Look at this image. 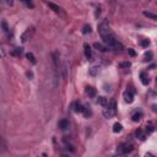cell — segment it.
Wrapping results in <instances>:
<instances>
[{
	"instance_id": "1",
	"label": "cell",
	"mask_w": 157,
	"mask_h": 157,
	"mask_svg": "<svg viewBox=\"0 0 157 157\" xmlns=\"http://www.w3.org/2000/svg\"><path fill=\"white\" fill-rule=\"evenodd\" d=\"M98 33H100L103 42L108 47H111L112 49H115V51H122L123 49V44L120 42H118V39H115V36L112 32L108 22L106 20H103L98 25Z\"/></svg>"
},
{
	"instance_id": "2",
	"label": "cell",
	"mask_w": 157,
	"mask_h": 157,
	"mask_svg": "<svg viewBox=\"0 0 157 157\" xmlns=\"http://www.w3.org/2000/svg\"><path fill=\"white\" fill-rule=\"evenodd\" d=\"M103 115H104V118L107 119H111L113 118L114 115H115V112H117V103H115L114 100L109 101L108 104H107L106 107H103Z\"/></svg>"
},
{
	"instance_id": "3",
	"label": "cell",
	"mask_w": 157,
	"mask_h": 157,
	"mask_svg": "<svg viewBox=\"0 0 157 157\" xmlns=\"http://www.w3.org/2000/svg\"><path fill=\"white\" fill-rule=\"evenodd\" d=\"M133 145L131 144H128V143H123V144H120L119 146H118V148H117V152L119 153V155H127V153H129V152H131L133 151Z\"/></svg>"
},
{
	"instance_id": "4",
	"label": "cell",
	"mask_w": 157,
	"mask_h": 157,
	"mask_svg": "<svg viewBox=\"0 0 157 157\" xmlns=\"http://www.w3.org/2000/svg\"><path fill=\"white\" fill-rule=\"evenodd\" d=\"M123 97H124V101H125L127 103H133V102H134V98H135L134 90L128 88V90L125 91V92H124Z\"/></svg>"
},
{
	"instance_id": "5",
	"label": "cell",
	"mask_w": 157,
	"mask_h": 157,
	"mask_svg": "<svg viewBox=\"0 0 157 157\" xmlns=\"http://www.w3.org/2000/svg\"><path fill=\"white\" fill-rule=\"evenodd\" d=\"M47 3V5L51 7V9L54 11V12H56V14H59V15H61V16H65V14L63 12V9L60 6H58V5H55L54 3H49V1H46Z\"/></svg>"
},
{
	"instance_id": "6",
	"label": "cell",
	"mask_w": 157,
	"mask_h": 157,
	"mask_svg": "<svg viewBox=\"0 0 157 157\" xmlns=\"http://www.w3.org/2000/svg\"><path fill=\"white\" fill-rule=\"evenodd\" d=\"M84 48H85V56L87 58L88 60H92V59H93V54H92V49H91V47L86 43V44L84 46Z\"/></svg>"
},
{
	"instance_id": "7",
	"label": "cell",
	"mask_w": 157,
	"mask_h": 157,
	"mask_svg": "<svg viewBox=\"0 0 157 157\" xmlns=\"http://www.w3.org/2000/svg\"><path fill=\"white\" fill-rule=\"evenodd\" d=\"M58 127H59V129H60V130L65 131V130H68V129H69L70 123H69V120H67V119H63V120H60V122H59V124H58Z\"/></svg>"
},
{
	"instance_id": "8",
	"label": "cell",
	"mask_w": 157,
	"mask_h": 157,
	"mask_svg": "<svg viewBox=\"0 0 157 157\" xmlns=\"http://www.w3.org/2000/svg\"><path fill=\"white\" fill-rule=\"evenodd\" d=\"M72 109H74V112H76V113H82L84 109H85V106L81 104L80 102H75L72 104Z\"/></svg>"
},
{
	"instance_id": "9",
	"label": "cell",
	"mask_w": 157,
	"mask_h": 157,
	"mask_svg": "<svg viewBox=\"0 0 157 157\" xmlns=\"http://www.w3.org/2000/svg\"><path fill=\"white\" fill-rule=\"evenodd\" d=\"M140 80H141L143 82V85H148V82H150V80H148V75H147V72L146 71H143V72H140Z\"/></svg>"
},
{
	"instance_id": "10",
	"label": "cell",
	"mask_w": 157,
	"mask_h": 157,
	"mask_svg": "<svg viewBox=\"0 0 157 157\" xmlns=\"http://www.w3.org/2000/svg\"><path fill=\"white\" fill-rule=\"evenodd\" d=\"M86 95H87L88 97H91V98H93V97H96V95H97V91H96V88H93L92 86H87V87H86Z\"/></svg>"
},
{
	"instance_id": "11",
	"label": "cell",
	"mask_w": 157,
	"mask_h": 157,
	"mask_svg": "<svg viewBox=\"0 0 157 157\" xmlns=\"http://www.w3.org/2000/svg\"><path fill=\"white\" fill-rule=\"evenodd\" d=\"M141 118H143V112L141 111H136L135 113H133V115H131V119H133V122H139Z\"/></svg>"
},
{
	"instance_id": "12",
	"label": "cell",
	"mask_w": 157,
	"mask_h": 157,
	"mask_svg": "<svg viewBox=\"0 0 157 157\" xmlns=\"http://www.w3.org/2000/svg\"><path fill=\"white\" fill-rule=\"evenodd\" d=\"M97 103L101 104L102 107H106L107 104H108V98H106V97H98L97 98Z\"/></svg>"
},
{
	"instance_id": "13",
	"label": "cell",
	"mask_w": 157,
	"mask_h": 157,
	"mask_svg": "<svg viewBox=\"0 0 157 157\" xmlns=\"http://www.w3.org/2000/svg\"><path fill=\"white\" fill-rule=\"evenodd\" d=\"M153 130H155V125H153V123H152V122H148V123L146 124V131H147V134L153 133Z\"/></svg>"
},
{
	"instance_id": "14",
	"label": "cell",
	"mask_w": 157,
	"mask_h": 157,
	"mask_svg": "<svg viewBox=\"0 0 157 157\" xmlns=\"http://www.w3.org/2000/svg\"><path fill=\"white\" fill-rule=\"evenodd\" d=\"M122 129H123V127H122V124H119V123H115L113 125V131H114V133H120Z\"/></svg>"
},
{
	"instance_id": "15",
	"label": "cell",
	"mask_w": 157,
	"mask_h": 157,
	"mask_svg": "<svg viewBox=\"0 0 157 157\" xmlns=\"http://www.w3.org/2000/svg\"><path fill=\"white\" fill-rule=\"evenodd\" d=\"M98 71H100V68H98V67H92V68L90 69V74L92 76H96L97 74H98Z\"/></svg>"
},
{
	"instance_id": "16",
	"label": "cell",
	"mask_w": 157,
	"mask_h": 157,
	"mask_svg": "<svg viewBox=\"0 0 157 157\" xmlns=\"http://www.w3.org/2000/svg\"><path fill=\"white\" fill-rule=\"evenodd\" d=\"M91 31H92V30H91V26H90V25H85V26L82 27V33H84V35L91 33Z\"/></svg>"
},
{
	"instance_id": "17",
	"label": "cell",
	"mask_w": 157,
	"mask_h": 157,
	"mask_svg": "<svg viewBox=\"0 0 157 157\" xmlns=\"http://www.w3.org/2000/svg\"><path fill=\"white\" fill-rule=\"evenodd\" d=\"M135 135H136V137L139 139V140H144L145 139V134L143 133V130H136V133H135Z\"/></svg>"
},
{
	"instance_id": "18",
	"label": "cell",
	"mask_w": 157,
	"mask_h": 157,
	"mask_svg": "<svg viewBox=\"0 0 157 157\" xmlns=\"http://www.w3.org/2000/svg\"><path fill=\"white\" fill-rule=\"evenodd\" d=\"M93 47L97 49V51H100V52H106V47H103L101 43H95Z\"/></svg>"
},
{
	"instance_id": "19",
	"label": "cell",
	"mask_w": 157,
	"mask_h": 157,
	"mask_svg": "<svg viewBox=\"0 0 157 157\" xmlns=\"http://www.w3.org/2000/svg\"><path fill=\"white\" fill-rule=\"evenodd\" d=\"M26 56H27V59H28V60H30L32 64H36V63H37V61H36V58H35V55L32 54V53H27V55H26Z\"/></svg>"
},
{
	"instance_id": "20",
	"label": "cell",
	"mask_w": 157,
	"mask_h": 157,
	"mask_svg": "<svg viewBox=\"0 0 157 157\" xmlns=\"http://www.w3.org/2000/svg\"><path fill=\"white\" fill-rule=\"evenodd\" d=\"M144 15L146 16V17H150L151 20H156V19H157V15H155V14H152V12H148V11H145Z\"/></svg>"
},
{
	"instance_id": "21",
	"label": "cell",
	"mask_w": 157,
	"mask_h": 157,
	"mask_svg": "<svg viewBox=\"0 0 157 157\" xmlns=\"http://www.w3.org/2000/svg\"><path fill=\"white\" fill-rule=\"evenodd\" d=\"M82 114H84L86 118H88V117H91V115H92V112H91V109H90V108L85 107V109H84V112H82Z\"/></svg>"
},
{
	"instance_id": "22",
	"label": "cell",
	"mask_w": 157,
	"mask_h": 157,
	"mask_svg": "<svg viewBox=\"0 0 157 157\" xmlns=\"http://www.w3.org/2000/svg\"><path fill=\"white\" fill-rule=\"evenodd\" d=\"M152 56H153L152 52H147V53L145 54V60H147V61H150V60L152 59Z\"/></svg>"
},
{
	"instance_id": "23",
	"label": "cell",
	"mask_w": 157,
	"mask_h": 157,
	"mask_svg": "<svg viewBox=\"0 0 157 157\" xmlns=\"http://www.w3.org/2000/svg\"><path fill=\"white\" fill-rule=\"evenodd\" d=\"M20 1H22V3H25L28 7H33L35 5H33V3H32V0H20Z\"/></svg>"
},
{
	"instance_id": "24",
	"label": "cell",
	"mask_w": 157,
	"mask_h": 157,
	"mask_svg": "<svg viewBox=\"0 0 157 157\" xmlns=\"http://www.w3.org/2000/svg\"><path fill=\"white\" fill-rule=\"evenodd\" d=\"M148 44H150V41H148V39L141 41V46H143V47H148Z\"/></svg>"
},
{
	"instance_id": "25",
	"label": "cell",
	"mask_w": 157,
	"mask_h": 157,
	"mask_svg": "<svg viewBox=\"0 0 157 157\" xmlns=\"http://www.w3.org/2000/svg\"><path fill=\"white\" fill-rule=\"evenodd\" d=\"M21 53H22V49L21 48H16V51L12 53L14 55H21Z\"/></svg>"
},
{
	"instance_id": "26",
	"label": "cell",
	"mask_w": 157,
	"mask_h": 157,
	"mask_svg": "<svg viewBox=\"0 0 157 157\" xmlns=\"http://www.w3.org/2000/svg\"><path fill=\"white\" fill-rule=\"evenodd\" d=\"M1 147H6V144H5V141H4V139L0 137V150H1Z\"/></svg>"
},
{
	"instance_id": "27",
	"label": "cell",
	"mask_w": 157,
	"mask_h": 157,
	"mask_svg": "<svg viewBox=\"0 0 157 157\" xmlns=\"http://www.w3.org/2000/svg\"><path fill=\"white\" fill-rule=\"evenodd\" d=\"M120 67H127V68H129V67H130V63H129V61H127V63H122V64H120Z\"/></svg>"
},
{
	"instance_id": "28",
	"label": "cell",
	"mask_w": 157,
	"mask_h": 157,
	"mask_svg": "<svg viewBox=\"0 0 157 157\" xmlns=\"http://www.w3.org/2000/svg\"><path fill=\"white\" fill-rule=\"evenodd\" d=\"M129 53H130V55H135V52L133 51V49H129Z\"/></svg>"
},
{
	"instance_id": "29",
	"label": "cell",
	"mask_w": 157,
	"mask_h": 157,
	"mask_svg": "<svg viewBox=\"0 0 157 157\" xmlns=\"http://www.w3.org/2000/svg\"><path fill=\"white\" fill-rule=\"evenodd\" d=\"M27 76H28V77H32L33 75H32V72H27Z\"/></svg>"
},
{
	"instance_id": "30",
	"label": "cell",
	"mask_w": 157,
	"mask_h": 157,
	"mask_svg": "<svg viewBox=\"0 0 157 157\" xmlns=\"http://www.w3.org/2000/svg\"><path fill=\"white\" fill-rule=\"evenodd\" d=\"M4 55V53H3V51H1V48H0V56H3Z\"/></svg>"
},
{
	"instance_id": "31",
	"label": "cell",
	"mask_w": 157,
	"mask_h": 157,
	"mask_svg": "<svg viewBox=\"0 0 157 157\" xmlns=\"http://www.w3.org/2000/svg\"><path fill=\"white\" fill-rule=\"evenodd\" d=\"M108 1H114V0H108Z\"/></svg>"
},
{
	"instance_id": "32",
	"label": "cell",
	"mask_w": 157,
	"mask_h": 157,
	"mask_svg": "<svg viewBox=\"0 0 157 157\" xmlns=\"http://www.w3.org/2000/svg\"><path fill=\"white\" fill-rule=\"evenodd\" d=\"M0 4H1V0H0Z\"/></svg>"
}]
</instances>
